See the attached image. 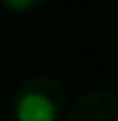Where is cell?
I'll use <instances>...</instances> for the list:
<instances>
[{"label": "cell", "instance_id": "6da1fadb", "mask_svg": "<svg viewBox=\"0 0 118 121\" xmlns=\"http://www.w3.org/2000/svg\"><path fill=\"white\" fill-rule=\"evenodd\" d=\"M67 110V91L51 75L24 78L11 94L13 121H59Z\"/></svg>", "mask_w": 118, "mask_h": 121}, {"label": "cell", "instance_id": "7a4b0ae2", "mask_svg": "<svg viewBox=\"0 0 118 121\" xmlns=\"http://www.w3.org/2000/svg\"><path fill=\"white\" fill-rule=\"evenodd\" d=\"M67 121H118V94L110 89H89L75 99Z\"/></svg>", "mask_w": 118, "mask_h": 121}, {"label": "cell", "instance_id": "3957f363", "mask_svg": "<svg viewBox=\"0 0 118 121\" xmlns=\"http://www.w3.org/2000/svg\"><path fill=\"white\" fill-rule=\"evenodd\" d=\"M43 3H46V0H0V5H3L5 11H11V13H30V11H38Z\"/></svg>", "mask_w": 118, "mask_h": 121}]
</instances>
